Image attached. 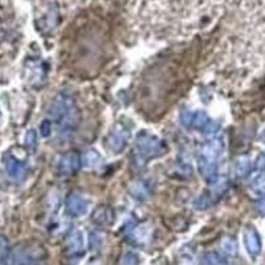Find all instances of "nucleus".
<instances>
[{
	"mask_svg": "<svg viewBox=\"0 0 265 265\" xmlns=\"http://www.w3.org/2000/svg\"><path fill=\"white\" fill-rule=\"evenodd\" d=\"M217 130H219V125H217V123H215L214 121H211L210 123H208V125H207L206 127H204L203 132H204L206 136L210 137V136H215Z\"/></svg>",
	"mask_w": 265,
	"mask_h": 265,
	"instance_id": "nucleus-20",
	"label": "nucleus"
},
{
	"mask_svg": "<svg viewBox=\"0 0 265 265\" xmlns=\"http://www.w3.org/2000/svg\"><path fill=\"white\" fill-rule=\"evenodd\" d=\"M138 264V257L134 253H126L122 258V265H137Z\"/></svg>",
	"mask_w": 265,
	"mask_h": 265,
	"instance_id": "nucleus-19",
	"label": "nucleus"
},
{
	"mask_svg": "<svg viewBox=\"0 0 265 265\" xmlns=\"http://www.w3.org/2000/svg\"><path fill=\"white\" fill-rule=\"evenodd\" d=\"M179 265H196V261L192 254L184 253L183 257L179 260Z\"/></svg>",
	"mask_w": 265,
	"mask_h": 265,
	"instance_id": "nucleus-21",
	"label": "nucleus"
},
{
	"mask_svg": "<svg viewBox=\"0 0 265 265\" xmlns=\"http://www.w3.org/2000/svg\"><path fill=\"white\" fill-rule=\"evenodd\" d=\"M66 247H68V252H69V253L72 254L81 253L85 247L84 233H82L81 231H74L73 233L69 236L68 243H66Z\"/></svg>",
	"mask_w": 265,
	"mask_h": 265,
	"instance_id": "nucleus-10",
	"label": "nucleus"
},
{
	"mask_svg": "<svg viewBox=\"0 0 265 265\" xmlns=\"http://www.w3.org/2000/svg\"><path fill=\"white\" fill-rule=\"evenodd\" d=\"M129 137L130 132L129 130L126 129L125 126L117 125L114 129L109 132V136H107V149L110 151H113V153H121V151L126 148L127 141H129Z\"/></svg>",
	"mask_w": 265,
	"mask_h": 265,
	"instance_id": "nucleus-4",
	"label": "nucleus"
},
{
	"mask_svg": "<svg viewBox=\"0 0 265 265\" xmlns=\"http://www.w3.org/2000/svg\"><path fill=\"white\" fill-rule=\"evenodd\" d=\"M88 207V199L80 195V194H76V192L70 194L69 198L66 199V211H68V214L74 217L82 216V215L86 214Z\"/></svg>",
	"mask_w": 265,
	"mask_h": 265,
	"instance_id": "nucleus-5",
	"label": "nucleus"
},
{
	"mask_svg": "<svg viewBox=\"0 0 265 265\" xmlns=\"http://www.w3.org/2000/svg\"><path fill=\"white\" fill-rule=\"evenodd\" d=\"M256 210H257L258 214L265 215V199H261L256 203Z\"/></svg>",
	"mask_w": 265,
	"mask_h": 265,
	"instance_id": "nucleus-23",
	"label": "nucleus"
},
{
	"mask_svg": "<svg viewBox=\"0 0 265 265\" xmlns=\"http://www.w3.org/2000/svg\"><path fill=\"white\" fill-rule=\"evenodd\" d=\"M250 169H252V163L248 158H239L235 162V167H233V171L239 178L247 177L248 174H249Z\"/></svg>",
	"mask_w": 265,
	"mask_h": 265,
	"instance_id": "nucleus-13",
	"label": "nucleus"
},
{
	"mask_svg": "<svg viewBox=\"0 0 265 265\" xmlns=\"http://www.w3.org/2000/svg\"><path fill=\"white\" fill-rule=\"evenodd\" d=\"M244 243H245V247H247L248 252H249L252 256H256V254L260 253V249H261V240H260V235L257 233V231L253 228V227H248L244 231Z\"/></svg>",
	"mask_w": 265,
	"mask_h": 265,
	"instance_id": "nucleus-7",
	"label": "nucleus"
},
{
	"mask_svg": "<svg viewBox=\"0 0 265 265\" xmlns=\"http://www.w3.org/2000/svg\"><path fill=\"white\" fill-rule=\"evenodd\" d=\"M210 122L211 119L206 111H196V113H194V117H192L191 129L204 130V127H206Z\"/></svg>",
	"mask_w": 265,
	"mask_h": 265,
	"instance_id": "nucleus-12",
	"label": "nucleus"
},
{
	"mask_svg": "<svg viewBox=\"0 0 265 265\" xmlns=\"http://www.w3.org/2000/svg\"><path fill=\"white\" fill-rule=\"evenodd\" d=\"M81 163L86 169H93V167H97V166L102 163V157H101L98 151L90 149V150L85 151L82 154Z\"/></svg>",
	"mask_w": 265,
	"mask_h": 265,
	"instance_id": "nucleus-11",
	"label": "nucleus"
},
{
	"mask_svg": "<svg viewBox=\"0 0 265 265\" xmlns=\"http://www.w3.org/2000/svg\"><path fill=\"white\" fill-rule=\"evenodd\" d=\"M129 192L136 200L144 202L150 196V186L145 181H134L129 184Z\"/></svg>",
	"mask_w": 265,
	"mask_h": 265,
	"instance_id": "nucleus-9",
	"label": "nucleus"
},
{
	"mask_svg": "<svg viewBox=\"0 0 265 265\" xmlns=\"http://www.w3.org/2000/svg\"><path fill=\"white\" fill-rule=\"evenodd\" d=\"M250 187L253 190L256 194H260V195H265V175L264 174H260L256 178H253V181L250 183Z\"/></svg>",
	"mask_w": 265,
	"mask_h": 265,
	"instance_id": "nucleus-14",
	"label": "nucleus"
},
{
	"mask_svg": "<svg viewBox=\"0 0 265 265\" xmlns=\"http://www.w3.org/2000/svg\"><path fill=\"white\" fill-rule=\"evenodd\" d=\"M260 141H261V142H264V144H265V129L262 130L261 136H260Z\"/></svg>",
	"mask_w": 265,
	"mask_h": 265,
	"instance_id": "nucleus-24",
	"label": "nucleus"
},
{
	"mask_svg": "<svg viewBox=\"0 0 265 265\" xmlns=\"http://www.w3.org/2000/svg\"><path fill=\"white\" fill-rule=\"evenodd\" d=\"M26 145H27V148L31 149V150H33V149H36L37 134H36V131H35V130H30V131L27 132Z\"/></svg>",
	"mask_w": 265,
	"mask_h": 265,
	"instance_id": "nucleus-17",
	"label": "nucleus"
},
{
	"mask_svg": "<svg viewBox=\"0 0 265 265\" xmlns=\"http://www.w3.org/2000/svg\"><path fill=\"white\" fill-rule=\"evenodd\" d=\"M4 166H6V171L10 175V178L20 181L24 178L27 173V167L23 162H20L15 157H6L4 158Z\"/></svg>",
	"mask_w": 265,
	"mask_h": 265,
	"instance_id": "nucleus-6",
	"label": "nucleus"
},
{
	"mask_svg": "<svg viewBox=\"0 0 265 265\" xmlns=\"http://www.w3.org/2000/svg\"><path fill=\"white\" fill-rule=\"evenodd\" d=\"M204 265H225L224 258L215 252H210L204 256Z\"/></svg>",
	"mask_w": 265,
	"mask_h": 265,
	"instance_id": "nucleus-16",
	"label": "nucleus"
},
{
	"mask_svg": "<svg viewBox=\"0 0 265 265\" xmlns=\"http://www.w3.org/2000/svg\"><path fill=\"white\" fill-rule=\"evenodd\" d=\"M223 151H224V141H223V138H212L200 150L198 165L219 167V161H220Z\"/></svg>",
	"mask_w": 265,
	"mask_h": 265,
	"instance_id": "nucleus-3",
	"label": "nucleus"
},
{
	"mask_svg": "<svg viewBox=\"0 0 265 265\" xmlns=\"http://www.w3.org/2000/svg\"><path fill=\"white\" fill-rule=\"evenodd\" d=\"M165 153L163 141L150 134H142L137 138L136 155L140 163L149 162L150 159L161 157Z\"/></svg>",
	"mask_w": 265,
	"mask_h": 265,
	"instance_id": "nucleus-2",
	"label": "nucleus"
},
{
	"mask_svg": "<svg viewBox=\"0 0 265 265\" xmlns=\"http://www.w3.org/2000/svg\"><path fill=\"white\" fill-rule=\"evenodd\" d=\"M221 248L224 250L225 253L229 254V256H233L237 250V245H236L235 240L231 239V237H224L223 241H221Z\"/></svg>",
	"mask_w": 265,
	"mask_h": 265,
	"instance_id": "nucleus-15",
	"label": "nucleus"
},
{
	"mask_svg": "<svg viewBox=\"0 0 265 265\" xmlns=\"http://www.w3.org/2000/svg\"><path fill=\"white\" fill-rule=\"evenodd\" d=\"M40 130H41V134H43V136L48 137L52 131L51 121H48V119H47V121H43V123H41V126H40Z\"/></svg>",
	"mask_w": 265,
	"mask_h": 265,
	"instance_id": "nucleus-22",
	"label": "nucleus"
},
{
	"mask_svg": "<svg viewBox=\"0 0 265 265\" xmlns=\"http://www.w3.org/2000/svg\"><path fill=\"white\" fill-rule=\"evenodd\" d=\"M192 117H194V113L190 110H183L181 114V121L182 125L187 129H191V123H192Z\"/></svg>",
	"mask_w": 265,
	"mask_h": 265,
	"instance_id": "nucleus-18",
	"label": "nucleus"
},
{
	"mask_svg": "<svg viewBox=\"0 0 265 265\" xmlns=\"http://www.w3.org/2000/svg\"><path fill=\"white\" fill-rule=\"evenodd\" d=\"M76 114H77V111H76L73 99L64 93H60L49 107L51 118L57 123L59 129L65 134L66 131L69 132L70 129L74 126Z\"/></svg>",
	"mask_w": 265,
	"mask_h": 265,
	"instance_id": "nucleus-1",
	"label": "nucleus"
},
{
	"mask_svg": "<svg viewBox=\"0 0 265 265\" xmlns=\"http://www.w3.org/2000/svg\"><path fill=\"white\" fill-rule=\"evenodd\" d=\"M80 165V159H78L76 153H68L63 155L61 159L57 163V173L60 175H68V174L73 173L74 170H77Z\"/></svg>",
	"mask_w": 265,
	"mask_h": 265,
	"instance_id": "nucleus-8",
	"label": "nucleus"
}]
</instances>
